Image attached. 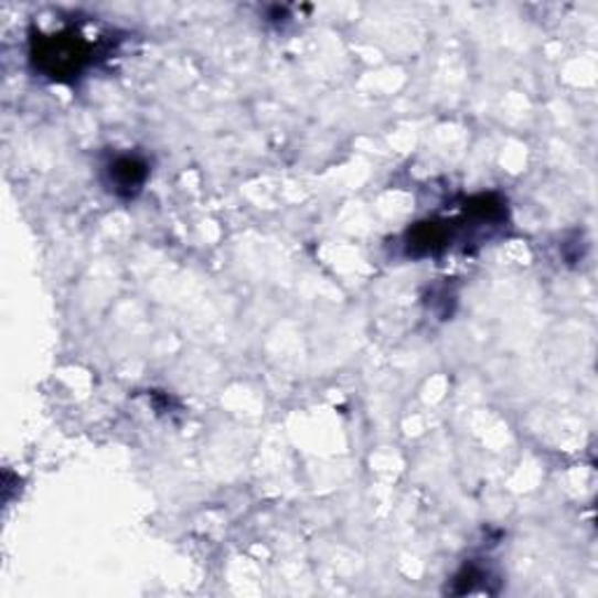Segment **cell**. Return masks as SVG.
<instances>
[{
	"instance_id": "cell-1",
	"label": "cell",
	"mask_w": 598,
	"mask_h": 598,
	"mask_svg": "<svg viewBox=\"0 0 598 598\" xmlns=\"http://www.w3.org/2000/svg\"><path fill=\"white\" fill-rule=\"evenodd\" d=\"M89 58V47L77 33H64L40 40L35 50V62L52 77H68L79 73L83 64Z\"/></svg>"
},
{
	"instance_id": "cell-2",
	"label": "cell",
	"mask_w": 598,
	"mask_h": 598,
	"mask_svg": "<svg viewBox=\"0 0 598 598\" xmlns=\"http://www.w3.org/2000/svg\"><path fill=\"white\" fill-rule=\"evenodd\" d=\"M110 188L119 196H134L143 188L148 178V164L138 157H117L108 169Z\"/></svg>"
}]
</instances>
